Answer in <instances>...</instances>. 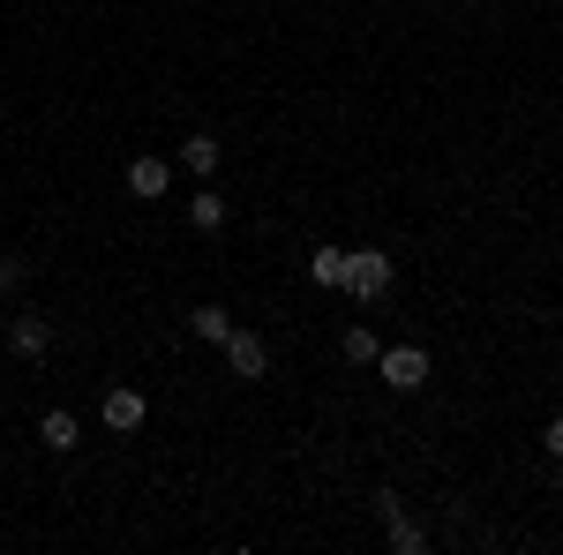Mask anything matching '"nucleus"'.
<instances>
[{"mask_svg": "<svg viewBox=\"0 0 563 555\" xmlns=\"http://www.w3.org/2000/svg\"><path fill=\"white\" fill-rule=\"evenodd\" d=\"M390 286H398V263L384 256V248H346V293L368 308V300H384Z\"/></svg>", "mask_w": 563, "mask_h": 555, "instance_id": "nucleus-1", "label": "nucleus"}, {"mask_svg": "<svg viewBox=\"0 0 563 555\" xmlns=\"http://www.w3.org/2000/svg\"><path fill=\"white\" fill-rule=\"evenodd\" d=\"M376 376H384L390 390H421L429 384V345H384V353H376Z\"/></svg>", "mask_w": 563, "mask_h": 555, "instance_id": "nucleus-2", "label": "nucleus"}, {"mask_svg": "<svg viewBox=\"0 0 563 555\" xmlns=\"http://www.w3.org/2000/svg\"><path fill=\"white\" fill-rule=\"evenodd\" d=\"M218 353H225V368H233L241 384H263V376H271V345H263L256 331H241V323H233V338L218 345Z\"/></svg>", "mask_w": 563, "mask_h": 555, "instance_id": "nucleus-3", "label": "nucleus"}, {"mask_svg": "<svg viewBox=\"0 0 563 555\" xmlns=\"http://www.w3.org/2000/svg\"><path fill=\"white\" fill-rule=\"evenodd\" d=\"M368 503H376V518L390 525V548H398V555H421V548H429V533H421V525L406 518V503H398V488H376Z\"/></svg>", "mask_w": 563, "mask_h": 555, "instance_id": "nucleus-4", "label": "nucleus"}, {"mask_svg": "<svg viewBox=\"0 0 563 555\" xmlns=\"http://www.w3.org/2000/svg\"><path fill=\"white\" fill-rule=\"evenodd\" d=\"M129 196H135V203L174 196V166H166V158H151V151H143V158H129Z\"/></svg>", "mask_w": 563, "mask_h": 555, "instance_id": "nucleus-5", "label": "nucleus"}, {"mask_svg": "<svg viewBox=\"0 0 563 555\" xmlns=\"http://www.w3.org/2000/svg\"><path fill=\"white\" fill-rule=\"evenodd\" d=\"M45 345H53V323H45L38 308H23V315H8V353H15V360H38Z\"/></svg>", "mask_w": 563, "mask_h": 555, "instance_id": "nucleus-6", "label": "nucleus"}, {"mask_svg": "<svg viewBox=\"0 0 563 555\" xmlns=\"http://www.w3.org/2000/svg\"><path fill=\"white\" fill-rule=\"evenodd\" d=\"M98 421L113 428V435H135V428L151 421V406H143V390H129V384H121V390H106V406H98Z\"/></svg>", "mask_w": 563, "mask_h": 555, "instance_id": "nucleus-7", "label": "nucleus"}, {"mask_svg": "<svg viewBox=\"0 0 563 555\" xmlns=\"http://www.w3.org/2000/svg\"><path fill=\"white\" fill-rule=\"evenodd\" d=\"M308 278H316L323 293H346V248H316V256H308Z\"/></svg>", "mask_w": 563, "mask_h": 555, "instance_id": "nucleus-8", "label": "nucleus"}, {"mask_svg": "<svg viewBox=\"0 0 563 555\" xmlns=\"http://www.w3.org/2000/svg\"><path fill=\"white\" fill-rule=\"evenodd\" d=\"M218 158H225V151H218V135H188V143H180V166L196 173V180H211Z\"/></svg>", "mask_w": 563, "mask_h": 555, "instance_id": "nucleus-9", "label": "nucleus"}, {"mask_svg": "<svg viewBox=\"0 0 563 555\" xmlns=\"http://www.w3.org/2000/svg\"><path fill=\"white\" fill-rule=\"evenodd\" d=\"M188 331H196V338H203V345H225V338H233V315H225L218 300H203V308L188 315Z\"/></svg>", "mask_w": 563, "mask_h": 555, "instance_id": "nucleus-10", "label": "nucleus"}, {"mask_svg": "<svg viewBox=\"0 0 563 555\" xmlns=\"http://www.w3.org/2000/svg\"><path fill=\"white\" fill-rule=\"evenodd\" d=\"M188 225H196V233H218V225H225V196H218V188H196V196H188Z\"/></svg>", "mask_w": 563, "mask_h": 555, "instance_id": "nucleus-11", "label": "nucleus"}, {"mask_svg": "<svg viewBox=\"0 0 563 555\" xmlns=\"http://www.w3.org/2000/svg\"><path fill=\"white\" fill-rule=\"evenodd\" d=\"M76 435H84V428H76V413H45V421H38V443H45V451H60V458L76 451Z\"/></svg>", "mask_w": 563, "mask_h": 555, "instance_id": "nucleus-12", "label": "nucleus"}, {"mask_svg": "<svg viewBox=\"0 0 563 555\" xmlns=\"http://www.w3.org/2000/svg\"><path fill=\"white\" fill-rule=\"evenodd\" d=\"M339 353H346L353 368H376V353H384V345H376V331H368V323H353L346 338H339Z\"/></svg>", "mask_w": 563, "mask_h": 555, "instance_id": "nucleus-13", "label": "nucleus"}, {"mask_svg": "<svg viewBox=\"0 0 563 555\" xmlns=\"http://www.w3.org/2000/svg\"><path fill=\"white\" fill-rule=\"evenodd\" d=\"M23 278H31V263H23V256H0V293H15Z\"/></svg>", "mask_w": 563, "mask_h": 555, "instance_id": "nucleus-14", "label": "nucleus"}, {"mask_svg": "<svg viewBox=\"0 0 563 555\" xmlns=\"http://www.w3.org/2000/svg\"><path fill=\"white\" fill-rule=\"evenodd\" d=\"M541 451H549V458H556V466H563V413H556V421H549V428H541Z\"/></svg>", "mask_w": 563, "mask_h": 555, "instance_id": "nucleus-15", "label": "nucleus"}]
</instances>
